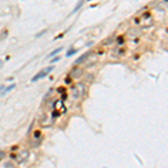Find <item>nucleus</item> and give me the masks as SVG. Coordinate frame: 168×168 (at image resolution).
I'll return each mask as SVG.
<instances>
[{
    "instance_id": "1",
    "label": "nucleus",
    "mask_w": 168,
    "mask_h": 168,
    "mask_svg": "<svg viewBox=\"0 0 168 168\" xmlns=\"http://www.w3.org/2000/svg\"><path fill=\"white\" fill-rule=\"evenodd\" d=\"M85 93V85L82 83L75 84L74 86L72 87V96L73 99H80L82 98Z\"/></svg>"
},
{
    "instance_id": "2",
    "label": "nucleus",
    "mask_w": 168,
    "mask_h": 168,
    "mask_svg": "<svg viewBox=\"0 0 168 168\" xmlns=\"http://www.w3.org/2000/svg\"><path fill=\"white\" fill-rule=\"evenodd\" d=\"M54 70V67L53 66H48V67H46V68H44V70H42L40 72L38 73V74H36V75L34 76L33 78H31V82H36V81H38V80H40V78H44V77H46V76L49 74L52 71Z\"/></svg>"
},
{
    "instance_id": "3",
    "label": "nucleus",
    "mask_w": 168,
    "mask_h": 168,
    "mask_svg": "<svg viewBox=\"0 0 168 168\" xmlns=\"http://www.w3.org/2000/svg\"><path fill=\"white\" fill-rule=\"evenodd\" d=\"M82 73H83V70L82 68H78V67H74L72 71H71L70 73V76L73 78H78V77H81L82 75Z\"/></svg>"
},
{
    "instance_id": "4",
    "label": "nucleus",
    "mask_w": 168,
    "mask_h": 168,
    "mask_svg": "<svg viewBox=\"0 0 168 168\" xmlns=\"http://www.w3.org/2000/svg\"><path fill=\"white\" fill-rule=\"evenodd\" d=\"M28 156H29V152H28L27 150L22 151L21 154L17 156V162H18V164H22V162H25L26 160H27Z\"/></svg>"
},
{
    "instance_id": "5",
    "label": "nucleus",
    "mask_w": 168,
    "mask_h": 168,
    "mask_svg": "<svg viewBox=\"0 0 168 168\" xmlns=\"http://www.w3.org/2000/svg\"><path fill=\"white\" fill-rule=\"evenodd\" d=\"M90 55H91V52H86V53H84L81 57H78V58L76 59L75 64H81V63H83V62L85 61V58H87Z\"/></svg>"
},
{
    "instance_id": "6",
    "label": "nucleus",
    "mask_w": 168,
    "mask_h": 168,
    "mask_svg": "<svg viewBox=\"0 0 168 168\" xmlns=\"http://www.w3.org/2000/svg\"><path fill=\"white\" fill-rule=\"evenodd\" d=\"M83 3H84V0H78L77 1V3H76V6H75V8L73 9L72 10V12H71V15H73V14H76L80 9H81V7L83 6Z\"/></svg>"
},
{
    "instance_id": "7",
    "label": "nucleus",
    "mask_w": 168,
    "mask_h": 168,
    "mask_svg": "<svg viewBox=\"0 0 168 168\" xmlns=\"http://www.w3.org/2000/svg\"><path fill=\"white\" fill-rule=\"evenodd\" d=\"M61 50H63V48H62V47H59V48H56V49H54L53 52H52V53H49V54H48V57H53V56H55L56 54H58L59 52H61Z\"/></svg>"
},
{
    "instance_id": "8",
    "label": "nucleus",
    "mask_w": 168,
    "mask_h": 168,
    "mask_svg": "<svg viewBox=\"0 0 168 168\" xmlns=\"http://www.w3.org/2000/svg\"><path fill=\"white\" fill-rule=\"evenodd\" d=\"M15 87H16V84H10L9 86H6V87H5V95L7 94L8 92H10L11 90H14Z\"/></svg>"
},
{
    "instance_id": "9",
    "label": "nucleus",
    "mask_w": 168,
    "mask_h": 168,
    "mask_svg": "<svg viewBox=\"0 0 168 168\" xmlns=\"http://www.w3.org/2000/svg\"><path fill=\"white\" fill-rule=\"evenodd\" d=\"M76 53H77V50H76V49H70L66 53V57H71V56H73L74 54H76Z\"/></svg>"
},
{
    "instance_id": "10",
    "label": "nucleus",
    "mask_w": 168,
    "mask_h": 168,
    "mask_svg": "<svg viewBox=\"0 0 168 168\" xmlns=\"http://www.w3.org/2000/svg\"><path fill=\"white\" fill-rule=\"evenodd\" d=\"M5 156H6V152H5V151L0 150V160L3 159V158H5Z\"/></svg>"
},
{
    "instance_id": "11",
    "label": "nucleus",
    "mask_w": 168,
    "mask_h": 168,
    "mask_svg": "<svg viewBox=\"0 0 168 168\" xmlns=\"http://www.w3.org/2000/svg\"><path fill=\"white\" fill-rule=\"evenodd\" d=\"M5 167H14V165H12L11 162H6V164H5Z\"/></svg>"
},
{
    "instance_id": "12",
    "label": "nucleus",
    "mask_w": 168,
    "mask_h": 168,
    "mask_svg": "<svg viewBox=\"0 0 168 168\" xmlns=\"http://www.w3.org/2000/svg\"><path fill=\"white\" fill-rule=\"evenodd\" d=\"M44 34H46V30L40 31V34H38V35H36V37H40V36H42V35H44Z\"/></svg>"
},
{
    "instance_id": "13",
    "label": "nucleus",
    "mask_w": 168,
    "mask_h": 168,
    "mask_svg": "<svg viewBox=\"0 0 168 168\" xmlns=\"http://www.w3.org/2000/svg\"><path fill=\"white\" fill-rule=\"evenodd\" d=\"M59 57H54V59H52V63H54V62H58L59 61Z\"/></svg>"
},
{
    "instance_id": "14",
    "label": "nucleus",
    "mask_w": 168,
    "mask_h": 168,
    "mask_svg": "<svg viewBox=\"0 0 168 168\" xmlns=\"http://www.w3.org/2000/svg\"><path fill=\"white\" fill-rule=\"evenodd\" d=\"M2 64H3V63H2V61H1V59H0V67L2 66Z\"/></svg>"
}]
</instances>
